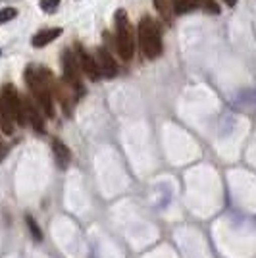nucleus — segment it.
Returning a JSON list of instances; mask_svg holds the SVG:
<instances>
[{
  "label": "nucleus",
  "instance_id": "4468645a",
  "mask_svg": "<svg viewBox=\"0 0 256 258\" xmlns=\"http://www.w3.org/2000/svg\"><path fill=\"white\" fill-rule=\"evenodd\" d=\"M199 8H203L204 12H208V14H214V16H218V14L222 12L216 0H199Z\"/></svg>",
  "mask_w": 256,
  "mask_h": 258
},
{
  "label": "nucleus",
  "instance_id": "f03ea898",
  "mask_svg": "<svg viewBox=\"0 0 256 258\" xmlns=\"http://www.w3.org/2000/svg\"><path fill=\"white\" fill-rule=\"evenodd\" d=\"M14 123L27 125L25 116H23L22 98L18 95L16 87L12 83H6L0 91V127L6 135H12Z\"/></svg>",
  "mask_w": 256,
  "mask_h": 258
},
{
  "label": "nucleus",
  "instance_id": "f257e3e1",
  "mask_svg": "<svg viewBox=\"0 0 256 258\" xmlns=\"http://www.w3.org/2000/svg\"><path fill=\"white\" fill-rule=\"evenodd\" d=\"M50 79L52 76L37 66H27L25 70V83L35 98V104L41 108V112L46 118H54V97L52 89H50Z\"/></svg>",
  "mask_w": 256,
  "mask_h": 258
},
{
  "label": "nucleus",
  "instance_id": "6e6552de",
  "mask_svg": "<svg viewBox=\"0 0 256 258\" xmlns=\"http://www.w3.org/2000/svg\"><path fill=\"white\" fill-rule=\"evenodd\" d=\"M75 54H77V60H79V66H81V72H83L91 81L102 79V77H100V72H98V66H96L95 56H91V52L85 50L83 46H79V44H77V52Z\"/></svg>",
  "mask_w": 256,
  "mask_h": 258
},
{
  "label": "nucleus",
  "instance_id": "20e7f679",
  "mask_svg": "<svg viewBox=\"0 0 256 258\" xmlns=\"http://www.w3.org/2000/svg\"><path fill=\"white\" fill-rule=\"evenodd\" d=\"M139 46L147 60H156L162 54V33L158 23L145 16L139 22Z\"/></svg>",
  "mask_w": 256,
  "mask_h": 258
},
{
  "label": "nucleus",
  "instance_id": "dca6fc26",
  "mask_svg": "<svg viewBox=\"0 0 256 258\" xmlns=\"http://www.w3.org/2000/svg\"><path fill=\"white\" fill-rule=\"evenodd\" d=\"M58 6H60V0H41L43 12H54Z\"/></svg>",
  "mask_w": 256,
  "mask_h": 258
},
{
  "label": "nucleus",
  "instance_id": "a211bd4d",
  "mask_svg": "<svg viewBox=\"0 0 256 258\" xmlns=\"http://www.w3.org/2000/svg\"><path fill=\"white\" fill-rule=\"evenodd\" d=\"M225 2H227L229 6H235V4H237V0H225Z\"/></svg>",
  "mask_w": 256,
  "mask_h": 258
},
{
  "label": "nucleus",
  "instance_id": "1a4fd4ad",
  "mask_svg": "<svg viewBox=\"0 0 256 258\" xmlns=\"http://www.w3.org/2000/svg\"><path fill=\"white\" fill-rule=\"evenodd\" d=\"M62 35V27H50V29H44V31H39L35 37H33L31 44L35 48H43L46 44H50L56 39Z\"/></svg>",
  "mask_w": 256,
  "mask_h": 258
},
{
  "label": "nucleus",
  "instance_id": "0eeeda50",
  "mask_svg": "<svg viewBox=\"0 0 256 258\" xmlns=\"http://www.w3.org/2000/svg\"><path fill=\"white\" fill-rule=\"evenodd\" d=\"M96 66H98V72H100V77H106V79H112V77L117 76L119 68H117V62L114 60V56L110 54L108 48L100 46L96 50Z\"/></svg>",
  "mask_w": 256,
  "mask_h": 258
},
{
  "label": "nucleus",
  "instance_id": "9d476101",
  "mask_svg": "<svg viewBox=\"0 0 256 258\" xmlns=\"http://www.w3.org/2000/svg\"><path fill=\"white\" fill-rule=\"evenodd\" d=\"M52 151H54V156H56L58 166H60V168H68V166H70V162H72V152H70V149H68L60 139H54L52 141Z\"/></svg>",
  "mask_w": 256,
  "mask_h": 258
},
{
  "label": "nucleus",
  "instance_id": "ddd939ff",
  "mask_svg": "<svg viewBox=\"0 0 256 258\" xmlns=\"http://www.w3.org/2000/svg\"><path fill=\"white\" fill-rule=\"evenodd\" d=\"M25 224H27V227H29V231H31V235L35 237V241H41L43 239V231H41V227H39V224L35 222V218L33 216H25Z\"/></svg>",
  "mask_w": 256,
  "mask_h": 258
},
{
  "label": "nucleus",
  "instance_id": "39448f33",
  "mask_svg": "<svg viewBox=\"0 0 256 258\" xmlns=\"http://www.w3.org/2000/svg\"><path fill=\"white\" fill-rule=\"evenodd\" d=\"M62 66H64V83L74 91L75 97L83 95L85 89H83V83H81V66H79V60H77V54L72 52V50H64Z\"/></svg>",
  "mask_w": 256,
  "mask_h": 258
},
{
  "label": "nucleus",
  "instance_id": "9b49d317",
  "mask_svg": "<svg viewBox=\"0 0 256 258\" xmlns=\"http://www.w3.org/2000/svg\"><path fill=\"white\" fill-rule=\"evenodd\" d=\"M154 6H156V12L160 14V18L164 22H171L173 18V8H171V0H154Z\"/></svg>",
  "mask_w": 256,
  "mask_h": 258
},
{
  "label": "nucleus",
  "instance_id": "7ed1b4c3",
  "mask_svg": "<svg viewBox=\"0 0 256 258\" xmlns=\"http://www.w3.org/2000/svg\"><path fill=\"white\" fill-rule=\"evenodd\" d=\"M114 22H116V37H114L116 52L123 62H131L135 54V33H133V25L129 22L127 12L117 10Z\"/></svg>",
  "mask_w": 256,
  "mask_h": 258
},
{
  "label": "nucleus",
  "instance_id": "423d86ee",
  "mask_svg": "<svg viewBox=\"0 0 256 258\" xmlns=\"http://www.w3.org/2000/svg\"><path fill=\"white\" fill-rule=\"evenodd\" d=\"M22 106H23L25 121H27L37 133H44V114L41 112V108L35 104V100H31L29 97L22 98Z\"/></svg>",
  "mask_w": 256,
  "mask_h": 258
},
{
  "label": "nucleus",
  "instance_id": "f8f14e48",
  "mask_svg": "<svg viewBox=\"0 0 256 258\" xmlns=\"http://www.w3.org/2000/svg\"><path fill=\"white\" fill-rule=\"evenodd\" d=\"M171 8L175 16H183V14H189L191 10H195V2L193 0H171Z\"/></svg>",
  "mask_w": 256,
  "mask_h": 258
},
{
  "label": "nucleus",
  "instance_id": "2eb2a0df",
  "mask_svg": "<svg viewBox=\"0 0 256 258\" xmlns=\"http://www.w3.org/2000/svg\"><path fill=\"white\" fill-rule=\"evenodd\" d=\"M16 16H18V10H16V8H2V10H0V25L6 22H12Z\"/></svg>",
  "mask_w": 256,
  "mask_h": 258
},
{
  "label": "nucleus",
  "instance_id": "f3484780",
  "mask_svg": "<svg viewBox=\"0 0 256 258\" xmlns=\"http://www.w3.org/2000/svg\"><path fill=\"white\" fill-rule=\"evenodd\" d=\"M6 152H8V147H6V145L0 141V162H2V158H4V156H6Z\"/></svg>",
  "mask_w": 256,
  "mask_h": 258
}]
</instances>
